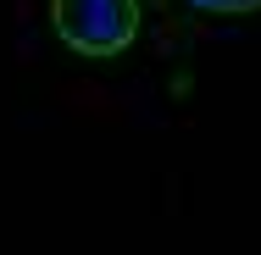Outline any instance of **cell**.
<instances>
[{
  "instance_id": "1",
  "label": "cell",
  "mask_w": 261,
  "mask_h": 255,
  "mask_svg": "<svg viewBox=\"0 0 261 255\" xmlns=\"http://www.w3.org/2000/svg\"><path fill=\"white\" fill-rule=\"evenodd\" d=\"M50 28L72 55H122L139 39V0H50Z\"/></svg>"
},
{
  "instance_id": "2",
  "label": "cell",
  "mask_w": 261,
  "mask_h": 255,
  "mask_svg": "<svg viewBox=\"0 0 261 255\" xmlns=\"http://www.w3.org/2000/svg\"><path fill=\"white\" fill-rule=\"evenodd\" d=\"M189 6H200L211 17H239V11H261V0H189Z\"/></svg>"
}]
</instances>
